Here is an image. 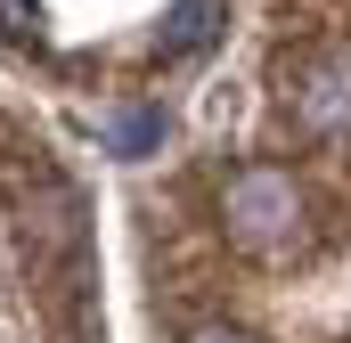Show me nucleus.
I'll list each match as a JSON object with an SVG mask.
<instances>
[{"mask_svg":"<svg viewBox=\"0 0 351 343\" xmlns=\"http://www.w3.org/2000/svg\"><path fill=\"white\" fill-rule=\"evenodd\" d=\"M106 147H114V164H139V156H156V147H164V115H156V106H114V123H106Z\"/></svg>","mask_w":351,"mask_h":343,"instance_id":"7ed1b4c3","label":"nucleus"},{"mask_svg":"<svg viewBox=\"0 0 351 343\" xmlns=\"http://www.w3.org/2000/svg\"><path fill=\"white\" fill-rule=\"evenodd\" d=\"M180 343H254V335H245V327H221V319H204V327H188Z\"/></svg>","mask_w":351,"mask_h":343,"instance_id":"423d86ee","label":"nucleus"},{"mask_svg":"<svg viewBox=\"0 0 351 343\" xmlns=\"http://www.w3.org/2000/svg\"><path fill=\"white\" fill-rule=\"evenodd\" d=\"M221 221H229L237 246H286V237L302 229V188H294V172H278V164L229 172V188H221Z\"/></svg>","mask_w":351,"mask_h":343,"instance_id":"f257e3e1","label":"nucleus"},{"mask_svg":"<svg viewBox=\"0 0 351 343\" xmlns=\"http://www.w3.org/2000/svg\"><path fill=\"white\" fill-rule=\"evenodd\" d=\"M294 123L319 131V139H343L351 131V58H311L294 74Z\"/></svg>","mask_w":351,"mask_h":343,"instance_id":"f03ea898","label":"nucleus"},{"mask_svg":"<svg viewBox=\"0 0 351 343\" xmlns=\"http://www.w3.org/2000/svg\"><path fill=\"white\" fill-rule=\"evenodd\" d=\"M164 33H172V49H204V41L221 33V0H180Z\"/></svg>","mask_w":351,"mask_h":343,"instance_id":"20e7f679","label":"nucleus"},{"mask_svg":"<svg viewBox=\"0 0 351 343\" xmlns=\"http://www.w3.org/2000/svg\"><path fill=\"white\" fill-rule=\"evenodd\" d=\"M0 33L8 41H41V0H0Z\"/></svg>","mask_w":351,"mask_h":343,"instance_id":"39448f33","label":"nucleus"}]
</instances>
